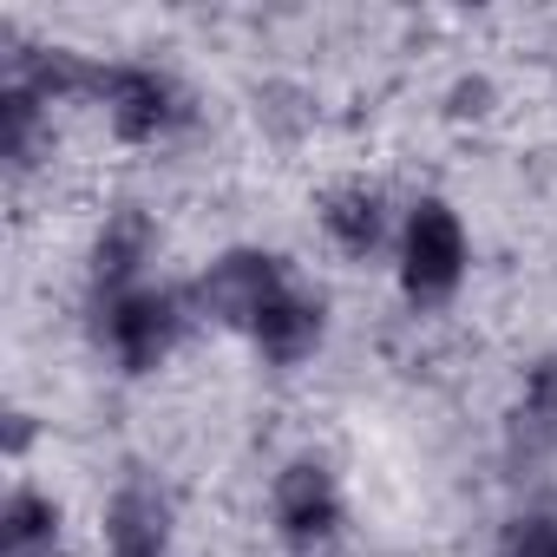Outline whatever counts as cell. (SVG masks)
Here are the masks:
<instances>
[{"label":"cell","mask_w":557,"mask_h":557,"mask_svg":"<svg viewBox=\"0 0 557 557\" xmlns=\"http://www.w3.org/2000/svg\"><path fill=\"white\" fill-rule=\"evenodd\" d=\"M151 249H158V230H151V216H145L138 203H119V210L99 223V236H92V256H86L92 302H112V296L138 289V283H145V262H151Z\"/></svg>","instance_id":"cell-7"},{"label":"cell","mask_w":557,"mask_h":557,"mask_svg":"<svg viewBox=\"0 0 557 557\" xmlns=\"http://www.w3.org/2000/svg\"><path fill=\"white\" fill-rule=\"evenodd\" d=\"M472 269V236H466V216L446 203V197H420L407 216H400V236H394V275H400V296L413 309H440L459 296Z\"/></svg>","instance_id":"cell-1"},{"label":"cell","mask_w":557,"mask_h":557,"mask_svg":"<svg viewBox=\"0 0 557 557\" xmlns=\"http://www.w3.org/2000/svg\"><path fill=\"white\" fill-rule=\"evenodd\" d=\"M106 550L112 557H177L171 550V498L151 479H125L106 498Z\"/></svg>","instance_id":"cell-9"},{"label":"cell","mask_w":557,"mask_h":557,"mask_svg":"<svg viewBox=\"0 0 557 557\" xmlns=\"http://www.w3.org/2000/svg\"><path fill=\"white\" fill-rule=\"evenodd\" d=\"M492 112V79H459L453 86V119H485Z\"/></svg>","instance_id":"cell-14"},{"label":"cell","mask_w":557,"mask_h":557,"mask_svg":"<svg viewBox=\"0 0 557 557\" xmlns=\"http://www.w3.org/2000/svg\"><path fill=\"white\" fill-rule=\"evenodd\" d=\"M518 426L537 440V446H557V348L537 355L524 368V387H518Z\"/></svg>","instance_id":"cell-12"},{"label":"cell","mask_w":557,"mask_h":557,"mask_svg":"<svg viewBox=\"0 0 557 557\" xmlns=\"http://www.w3.org/2000/svg\"><path fill=\"white\" fill-rule=\"evenodd\" d=\"M492 557H557V505H518L498 524Z\"/></svg>","instance_id":"cell-13"},{"label":"cell","mask_w":557,"mask_h":557,"mask_svg":"<svg viewBox=\"0 0 557 557\" xmlns=\"http://www.w3.org/2000/svg\"><path fill=\"white\" fill-rule=\"evenodd\" d=\"M269 518H275V537L289 550H322L342 537L348 524V498H342V479L329 459H289L283 472L269 479Z\"/></svg>","instance_id":"cell-5"},{"label":"cell","mask_w":557,"mask_h":557,"mask_svg":"<svg viewBox=\"0 0 557 557\" xmlns=\"http://www.w3.org/2000/svg\"><path fill=\"white\" fill-rule=\"evenodd\" d=\"M322 342H329V302H322V296H309L302 283H296V289H283V296L269 302V315L249 329V348H256L269 368H302Z\"/></svg>","instance_id":"cell-8"},{"label":"cell","mask_w":557,"mask_h":557,"mask_svg":"<svg viewBox=\"0 0 557 557\" xmlns=\"http://www.w3.org/2000/svg\"><path fill=\"white\" fill-rule=\"evenodd\" d=\"M47 119H53V106H47L40 92H27V86H14V79L0 86V151H8V164H14V171H27V164H34Z\"/></svg>","instance_id":"cell-11"},{"label":"cell","mask_w":557,"mask_h":557,"mask_svg":"<svg viewBox=\"0 0 557 557\" xmlns=\"http://www.w3.org/2000/svg\"><path fill=\"white\" fill-rule=\"evenodd\" d=\"M283 289H296L289 262L275 256V249L236 243V249H223V256H210V262L197 269V283H190V315H203V322H216V329H236V335L249 342V329L269 315V302L283 296Z\"/></svg>","instance_id":"cell-2"},{"label":"cell","mask_w":557,"mask_h":557,"mask_svg":"<svg viewBox=\"0 0 557 557\" xmlns=\"http://www.w3.org/2000/svg\"><path fill=\"white\" fill-rule=\"evenodd\" d=\"M92 315H99V348L119 361V374H158L184 342L190 296L138 283V289H125L112 302H92Z\"/></svg>","instance_id":"cell-3"},{"label":"cell","mask_w":557,"mask_h":557,"mask_svg":"<svg viewBox=\"0 0 557 557\" xmlns=\"http://www.w3.org/2000/svg\"><path fill=\"white\" fill-rule=\"evenodd\" d=\"M8 420H14V426H8V453L21 459V453H27V440H34V413H8Z\"/></svg>","instance_id":"cell-15"},{"label":"cell","mask_w":557,"mask_h":557,"mask_svg":"<svg viewBox=\"0 0 557 557\" xmlns=\"http://www.w3.org/2000/svg\"><path fill=\"white\" fill-rule=\"evenodd\" d=\"M99 112H106V132L119 145H164L171 132L190 125V92L164 73V66H145V60H112L99 66Z\"/></svg>","instance_id":"cell-4"},{"label":"cell","mask_w":557,"mask_h":557,"mask_svg":"<svg viewBox=\"0 0 557 557\" xmlns=\"http://www.w3.org/2000/svg\"><path fill=\"white\" fill-rule=\"evenodd\" d=\"M66 505L40 485H14L0 505V557H60Z\"/></svg>","instance_id":"cell-10"},{"label":"cell","mask_w":557,"mask_h":557,"mask_svg":"<svg viewBox=\"0 0 557 557\" xmlns=\"http://www.w3.org/2000/svg\"><path fill=\"white\" fill-rule=\"evenodd\" d=\"M315 216H322V236H329L348 262H368V256H381V249L400 236V223H394L381 184H368V177H348V184L322 190Z\"/></svg>","instance_id":"cell-6"}]
</instances>
